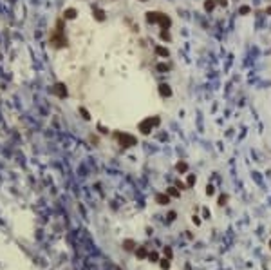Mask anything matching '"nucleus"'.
Instances as JSON below:
<instances>
[{
    "mask_svg": "<svg viewBox=\"0 0 271 270\" xmlns=\"http://www.w3.org/2000/svg\"><path fill=\"white\" fill-rule=\"evenodd\" d=\"M194 183H195V176H194V174H188V179H186V185H188V187H192Z\"/></svg>",
    "mask_w": 271,
    "mask_h": 270,
    "instance_id": "obj_11",
    "label": "nucleus"
},
{
    "mask_svg": "<svg viewBox=\"0 0 271 270\" xmlns=\"http://www.w3.org/2000/svg\"><path fill=\"white\" fill-rule=\"evenodd\" d=\"M250 11H251V9H250L248 6H242V7H240V15H248Z\"/></svg>",
    "mask_w": 271,
    "mask_h": 270,
    "instance_id": "obj_14",
    "label": "nucleus"
},
{
    "mask_svg": "<svg viewBox=\"0 0 271 270\" xmlns=\"http://www.w3.org/2000/svg\"><path fill=\"white\" fill-rule=\"evenodd\" d=\"M155 201L159 205H168L170 203V196L168 194H155Z\"/></svg>",
    "mask_w": 271,
    "mask_h": 270,
    "instance_id": "obj_3",
    "label": "nucleus"
},
{
    "mask_svg": "<svg viewBox=\"0 0 271 270\" xmlns=\"http://www.w3.org/2000/svg\"><path fill=\"white\" fill-rule=\"evenodd\" d=\"M165 254H166V256H168V259H170V257H172V250H170V249H168V247H166V249H165Z\"/></svg>",
    "mask_w": 271,
    "mask_h": 270,
    "instance_id": "obj_20",
    "label": "nucleus"
},
{
    "mask_svg": "<svg viewBox=\"0 0 271 270\" xmlns=\"http://www.w3.org/2000/svg\"><path fill=\"white\" fill-rule=\"evenodd\" d=\"M159 93H161V96H172V89L166 83H161L159 85Z\"/></svg>",
    "mask_w": 271,
    "mask_h": 270,
    "instance_id": "obj_5",
    "label": "nucleus"
},
{
    "mask_svg": "<svg viewBox=\"0 0 271 270\" xmlns=\"http://www.w3.org/2000/svg\"><path fill=\"white\" fill-rule=\"evenodd\" d=\"M157 71H168V65L166 64H159L157 65Z\"/></svg>",
    "mask_w": 271,
    "mask_h": 270,
    "instance_id": "obj_16",
    "label": "nucleus"
},
{
    "mask_svg": "<svg viewBox=\"0 0 271 270\" xmlns=\"http://www.w3.org/2000/svg\"><path fill=\"white\" fill-rule=\"evenodd\" d=\"M213 7H215V0H206L204 2V9L206 11H212Z\"/></svg>",
    "mask_w": 271,
    "mask_h": 270,
    "instance_id": "obj_7",
    "label": "nucleus"
},
{
    "mask_svg": "<svg viewBox=\"0 0 271 270\" xmlns=\"http://www.w3.org/2000/svg\"><path fill=\"white\" fill-rule=\"evenodd\" d=\"M175 187H177V189H181V191H184V189H186V187H188V185H186V183H183V181H181V179H179V181H177V183H175Z\"/></svg>",
    "mask_w": 271,
    "mask_h": 270,
    "instance_id": "obj_13",
    "label": "nucleus"
},
{
    "mask_svg": "<svg viewBox=\"0 0 271 270\" xmlns=\"http://www.w3.org/2000/svg\"><path fill=\"white\" fill-rule=\"evenodd\" d=\"M194 223H195V225H199V223H201V219H199L197 216H194Z\"/></svg>",
    "mask_w": 271,
    "mask_h": 270,
    "instance_id": "obj_22",
    "label": "nucleus"
},
{
    "mask_svg": "<svg viewBox=\"0 0 271 270\" xmlns=\"http://www.w3.org/2000/svg\"><path fill=\"white\" fill-rule=\"evenodd\" d=\"M266 13H268V15H269V13H271V7H269V9H266Z\"/></svg>",
    "mask_w": 271,
    "mask_h": 270,
    "instance_id": "obj_24",
    "label": "nucleus"
},
{
    "mask_svg": "<svg viewBox=\"0 0 271 270\" xmlns=\"http://www.w3.org/2000/svg\"><path fill=\"white\" fill-rule=\"evenodd\" d=\"M150 259H152V261H157V254H155V252L150 254Z\"/></svg>",
    "mask_w": 271,
    "mask_h": 270,
    "instance_id": "obj_21",
    "label": "nucleus"
},
{
    "mask_svg": "<svg viewBox=\"0 0 271 270\" xmlns=\"http://www.w3.org/2000/svg\"><path fill=\"white\" fill-rule=\"evenodd\" d=\"M155 53H157L159 56H168V55H170V53H168V49H165V47H157V49H155Z\"/></svg>",
    "mask_w": 271,
    "mask_h": 270,
    "instance_id": "obj_8",
    "label": "nucleus"
},
{
    "mask_svg": "<svg viewBox=\"0 0 271 270\" xmlns=\"http://www.w3.org/2000/svg\"><path fill=\"white\" fill-rule=\"evenodd\" d=\"M147 20H148L150 24H154V22H159L163 29H168V27L172 25V20L168 18V17H166L165 13H157V11H148V13H147Z\"/></svg>",
    "mask_w": 271,
    "mask_h": 270,
    "instance_id": "obj_1",
    "label": "nucleus"
},
{
    "mask_svg": "<svg viewBox=\"0 0 271 270\" xmlns=\"http://www.w3.org/2000/svg\"><path fill=\"white\" fill-rule=\"evenodd\" d=\"M269 249H271V241H269Z\"/></svg>",
    "mask_w": 271,
    "mask_h": 270,
    "instance_id": "obj_25",
    "label": "nucleus"
},
{
    "mask_svg": "<svg viewBox=\"0 0 271 270\" xmlns=\"http://www.w3.org/2000/svg\"><path fill=\"white\" fill-rule=\"evenodd\" d=\"M161 38H163V40H166V42H168V40H170V35H168V29H166V31H163V33H161Z\"/></svg>",
    "mask_w": 271,
    "mask_h": 270,
    "instance_id": "obj_15",
    "label": "nucleus"
},
{
    "mask_svg": "<svg viewBox=\"0 0 271 270\" xmlns=\"http://www.w3.org/2000/svg\"><path fill=\"white\" fill-rule=\"evenodd\" d=\"M166 194L172 196V198H177V196H179V191H177V187H170V189L166 191Z\"/></svg>",
    "mask_w": 271,
    "mask_h": 270,
    "instance_id": "obj_9",
    "label": "nucleus"
},
{
    "mask_svg": "<svg viewBox=\"0 0 271 270\" xmlns=\"http://www.w3.org/2000/svg\"><path fill=\"white\" fill-rule=\"evenodd\" d=\"M213 192H215V189H213L212 185H208V187H206V194H208V196H212Z\"/></svg>",
    "mask_w": 271,
    "mask_h": 270,
    "instance_id": "obj_17",
    "label": "nucleus"
},
{
    "mask_svg": "<svg viewBox=\"0 0 271 270\" xmlns=\"http://www.w3.org/2000/svg\"><path fill=\"white\" fill-rule=\"evenodd\" d=\"M226 201H228V196H226V194H221V198H219V205L222 207V205H226Z\"/></svg>",
    "mask_w": 271,
    "mask_h": 270,
    "instance_id": "obj_12",
    "label": "nucleus"
},
{
    "mask_svg": "<svg viewBox=\"0 0 271 270\" xmlns=\"http://www.w3.org/2000/svg\"><path fill=\"white\" fill-rule=\"evenodd\" d=\"M132 247H134L132 241H127V243H125V249H127V250H132Z\"/></svg>",
    "mask_w": 271,
    "mask_h": 270,
    "instance_id": "obj_19",
    "label": "nucleus"
},
{
    "mask_svg": "<svg viewBox=\"0 0 271 270\" xmlns=\"http://www.w3.org/2000/svg\"><path fill=\"white\" fill-rule=\"evenodd\" d=\"M121 143H123V147H130V145L136 143V138L134 136H128V134H123L121 136Z\"/></svg>",
    "mask_w": 271,
    "mask_h": 270,
    "instance_id": "obj_4",
    "label": "nucleus"
},
{
    "mask_svg": "<svg viewBox=\"0 0 271 270\" xmlns=\"http://www.w3.org/2000/svg\"><path fill=\"white\" fill-rule=\"evenodd\" d=\"M219 4H221V6H226V4H228V0H219Z\"/></svg>",
    "mask_w": 271,
    "mask_h": 270,
    "instance_id": "obj_23",
    "label": "nucleus"
},
{
    "mask_svg": "<svg viewBox=\"0 0 271 270\" xmlns=\"http://www.w3.org/2000/svg\"><path fill=\"white\" fill-rule=\"evenodd\" d=\"M137 256H139V257H145V256H147V250H145V249H139V250H137Z\"/></svg>",
    "mask_w": 271,
    "mask_h": 270,
    "instance_id": "obj_18",
    "label": "nucleus"
},
{
    "mask_svg": "<svg viewBox=\"0 0 271 270\" xmlns=\"http://www.w3.org/2000/svg\"><path fill=\"white\" fill-rule=\"evenodd\" d=\"M161 268H163V270L170 268V259H163V261H161Z\"/></svg>",
    "mask_w": 271,
    "mask_h": 270,
    "instance_id": "obj_10",
    "label": "nucleus"
},
{
    "mask_svg": "<svg viewBox=\"0 0 271 270\" xmlns=\"http://www.w3.org/2000/svg\"><path fill=\"white\" fill-rule=\"evenodd\" d=\"M154 125H159V118H154V120H152V118H147V120L139 125V131H141L143 134H148V133L152 131Z\"/></svg>",
    "mask_w": 271,
    "mask_h": 270,
    "instance_id": "obj_2",
    "label": "nucleus"
},
{
    "mask_svg": "<svg viewBox=\"0 0 271 270\" xmlns=\"http://www.w3.org/2000/svg\"><path fill=\"white\" fill-rule=\"evenodd\" d=\"M141 2H147V0H141Z\"/></svg>",
    "mask_w": 271,
    "mask_h": 270,
    "instance_id": "obj_26",
    "label": "nucleus"
},
{
    "mask_svg": "<svg viewBox=\"0 0 271 270\" xmlns=\"http://www.w3.org/2000/svg\"><path fill=\"white\" fill-rule=\"evenodd\" d=\"M175 169H177V172H186V171H188V165H186L184 161H179V163L175 165Z\"/></svg>",
    "mask_w": 271,
    "mask_h": 270,
    "instance_id": "obj_6",
    "label": "nucleus"
}]
</instances>
